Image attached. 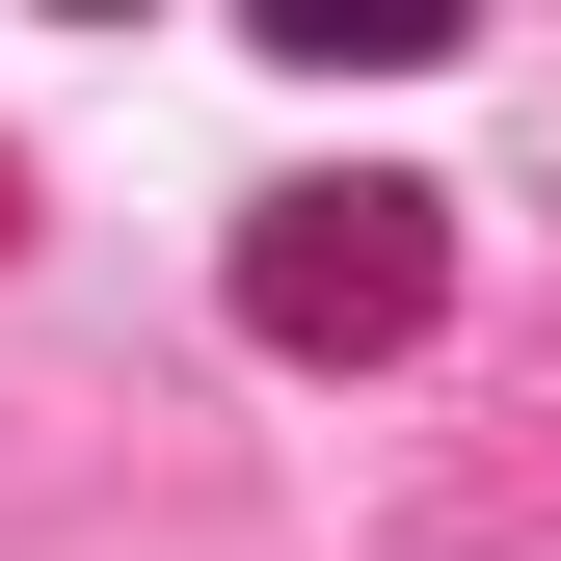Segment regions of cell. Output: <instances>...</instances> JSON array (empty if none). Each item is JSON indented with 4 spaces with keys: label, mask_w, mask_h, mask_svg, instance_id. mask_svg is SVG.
<instances>
[{
    "label": "cell",
    "mask_w": 561,
    "mask_h": 561,
    "mask_svg": "<svg viewBox=\"0 0 561 561\" xmlns=\"http://www.w3.org/2000/svg\"><path fill=\"white\" fill-rule=\"evenodd\" d=\"M428 295H455L428 187H267V215H241V321L267 347H401Z\"/></svg>",
    "instance_id": "cell-1"
}]
</instances>
